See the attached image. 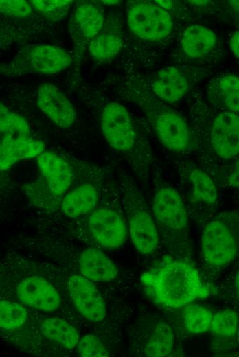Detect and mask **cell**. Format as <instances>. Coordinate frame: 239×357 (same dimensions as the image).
<instances>
[{
    "mask_svg": "<svg viewBox=\"0 0 239 357\" xmlns=\"http://www.w3.org/2000/svg\"><path fill=\"white\" fill-rule=\"evenodd\" d=\"M140 280L153 303L170 308L183 307L214 293V288L203 281L194 266L170 257L145 271Z\"/></svg>",
    "mask_w": 239,
    "mask_h": 357,
    "instance_id": "6da1fadb",
    "label": "cell"
},
{
    "mask_svg": "<svg viewBox=\"0 0 239 357\" xmlns=\"http://www.w3.org/2000/svg\"><path fill=\"white\" fill-rule=\"evenodd\" d=\"M155 222L168 235L185 238L189 220L180 194L165 182L157 183L152 203Z\"/></svg>",
    "mask_w": 239,
    "mask_h": 357,
    "instance_id": "7a4b0ae2",
    "label": "cell"
},
{
    "mask_svg": "<svg viewBox=\"0 0 239 357\" xmlns=\"http://www.w3.org/2000/svg\"><path fill=\"white\" fill-rule=\"evenodd\" d=\"M34 139L27 120L0 103V170L12 167Z\"/></svg>",
    "mask_w": 239,
    "mask_h": 357,
    "instance_id": "3957f363",
    "label": "cell"
},
{
    "mask_svg": "<svg viewBox=\"0 0 239 357\" xmlns=\"http://www.w3.org/2000/svg\"><path fill=\"white\" fill-rule=\"evenodd\" d=\"M137 189L135 187L130 186L125 194L129 232L137 251L143 255H149L158 246L159 235L153 218Z\"/></svg>",
    "mask_w": 239,
    "mask_h": 357,
    "instance_id": "277c9868",
    "label": "cell"
},
{
    "mask_svg": "<svg viewBox=\"0 0 239 357\" xmlns=\"http://www.w3.org/2000/svg\"><path fill=\"white\" fill-rule=\"evenodd\" d=\"M201 244L205 261L213 266L227 265L236 255L235 231L224 218H216L206 225L201 236Z\"/></svg>",
    "mask_w": 239,
    "mask_h": 357,
    "instance_id": "5b68a950",
    "label": "cell"
},
{
    "mask_svg": "<svg viewBox=\"0 0 239 357\" xmlns=\"http://www.w3.org/2000/svg\"><path fill=\"white\" fill-rule=\"evenodd\" d=\"M127 19L133 33L146 41L163 39L170 33L173 25L164 9L146 2L135 3L129 8Z\"/></svg>",
    "mask_w": 239,
    "mask_h": 357,
    "instance_id": "8992f818",
    "label": "cell"
},
{
    "mask_svg": "<svg viewBox=\"0 0 239 357\" xmlns=\"http://www.w3.org/2000/svg\"><path fill=\"white\" fill-rule=\"evenodd\" d=\"M72 60L62 48L52 45L29 47L14 59L16 69L22 72L54 74L67 68Z\"/></svg>",
    "mask_w": 239,
    "mask_h": 357,
    "instance_id": "52a82bcc",
    "label": "cell"
},
{
    "mask_svg": "<svg viewBox=\"0 0 239 357\" xmlns=\"http://www.w3.org/2000/svg\"><path fill=\"white\" fill-rule=\"evenodd\" d=\"M102 131L109 144L115 150L127 151L135 143V132L126 108L111 102L104 108L102 114Z\"/></svg>",
    "mask_w": 239,
    "mask_h": 357,
    "instance_id": "ba28073f",
    "label": "cell"
},
{
    "mask_svg": "<svg viewBox=\"0 0 239 357\" xmlns=\"http://www.w3.org/2000/svg\"><path fill=\"white\" fill-rule=\"evenodd\" d=\"M67 288L75 307L85 319L93 323L104 319L106 303L91 280L82 275H73L67 281Z\"/></svg>",
    "mask_w": 239,
    "mask_h": 357,
    "instance_id": "9c48e42d",
    "label": "cell"
},
{
    "mask_svg": "<svg viewBox=\"0 0 239 357\" xmlns=\"http://www.w3.org/2000/svg\"><path fill=\"white\" fill-rule=\"evenodd\" d=\"M88 226L93 239L105 248L117 249L125 242L126 226L124 220L112 209L101 207L92 211Z\"/></svg>",
    "mask_w": 239,
    "mask_h": 357,
    "instance_id": "30bf717a",
    "label": "cell"
},
{
    "mask_svg": "<svg viewBox=\"0 0 239 357\" xmlns=\"http://www.w3.org/2000/svg\"><path fill=\"white\" fill-rule=\"evenodd\" d=\"M16 295L22 304L47 312L56 310L61 303L55 287L38 275L27 277L19 281Z\"/></svg>",
    "mask_w": 239,
    "mask_h": 357,
    "instance_id": "8fae6325",
    "label": "cell"
},
{
    "mask_svg": "<svg viewBox=\"0 0 239 357\" xmlns=\"http://www.w3.org/2000/svg\"><path fill=\"white\" fill-rule=\"evenodd\" d=\"M37 105L49 119L61 128H70L75 122L76 113L73 105L53 84L40 85L37 92Z\"/></svg>",
    "mask_w": 239,
    "mask_h": 357,
    "instance_id": "7c38bea8",
    "label": "cell"
},
{
    "mask_svg": "<svg viewBox=\"0 0 239 357\" xmlns=\"http://www.w3.org/2000/svg\"><path fill=\"white\" fill-rule=\"evenodd\" d=\"M155 132L161 143L172 151L185 150L189 145L190 133L183 118L177 113L163 110L153 116Z\"/></svg>",
    "mask_w": 239,
    "mask_h": 357,
    "instance_id": "4fadbf2b",
    "label": "cell"
},
{
    "mask_svg": "<svg viewBox=\"0 0 239 357\" xmlns=\"http://www.w3.org/2000/svg\"><path fill=\"white\" fill-rule=\"evenodd\" d=\"M211 143L216 153L225 159L239 152V117L230 111L218 114L211 130Z\"/></svg>",
    "mask_w": 239,
    "mask_h": 357,
    "instance_id": "5bb4252c",
    "label": "cell"
},
{
    "mask_svg": "<svg viewBox=\"0 0 239 357\" xmlns=\"http://www.w3.org/2000/svg\"><path fill=\"white\" fill-rule=\"evenodd\" d=\"M37 163L51 192L58 197L62 196L73 182L67 162L54 152L43 151L38 156Z\"/></svg>",
    "mask_w": 239,
    "mask_h": 357,
    "instance_id": "9a60e30c",
    "label": "cell"
},
{
    "mask_svg": "<svg viewBox=\"0 0 239 357\" xmlns=\"http://www.w3.org/2000/svg\"><path fill=\"white\" fill-rule=\"evenodd\" d=\"M78 263L81 275L91 281H110L118 273L114 262L97 248L84 249L79 256Z\"/></svg>",
    "mask_w": 239,
    "mask_h": 357,
    "instance_id": "2e32d148",
    "label": "cell"
},
{
    "mask_svg": "<svg viewBox=\"0 0 239 357\" xmlns=\"http://www.w3.org/2000/svg\"><path fill=\"white\" fill-rule=\"evenodd\" d=\"M152 89L157 96L168 102L179 101L188 90V83L185 75L177 68L168 67L161 69L157 73Z\"/></svg>",
    "mask_w": 239,
    "mask_h": 357,
    "instance_id": "e0dca14e",
    "label": "cell"
},
{
    "mask_svg": "<svg viewBox=\"0 0 239 357\" xmlns=\"http://www.w3.org/2000/svg\"><path fill=\"white\" fill-rule=\"evenodd\" d=\"M98 199L96 187L91 183H84L65 196L61 208L67 216L76 218L93 211Z\"/></svg>",
    "mask_w": 239,
    "mask_h": 357,
    "instance_id": "ac0fdd59",
    "label": "cell"
},
{
    "mask_svg": "<svg viewBox=\"0 0 239 357\" xmlns=\"http://www.w3.org/2000/svg\"><path fill=\"white\" fill-rule=\"evenodd\" d=\"M216 43L214 32L199 25L188 27L181 39L183 51L191 58H198L207 54L214 47Z\"/></svg>",
    "mask_w": 239,
    "mask_h": 357,
    "instance_id": "d6986e66",
    "label": "cell"
},
{
    "mask_svg": "<svg viewBox=\"0 0 239 357\" xmlns=\"http://www.w3.org/2000/svg\"><path fill=\"white\" fill-rule=\"evenodd\" d=\"M39 327L46 338L68 349H73L79 341L77 330L62 319L47 318Z\"/></svg>",
    "mask_w": 239,
    "mask_h": 357,
    "instance_id": "ffe728a7",
    "label": "cell"
},
{
    "mask_svg": "<svg viewBox=\"0 0 239 357\" xmlns=\"http://www.w3.org/2000/svg\"><path fill=\"white\" fill-rule=\"evenodd\" d=\"M74 21L78 31L82 36L87 38H93L101 30L104 23V17L96 6L83 3L75 11Z\"/></svg>",
    "mask_w": 239,
    "mask_h": 357,
    "instance_id": "44dd1931",
    "label": "cell"
},
{
    "mask_svg": "<svg viewBox=\"0 0 239 357\" xmlns=\"http://www.w3.org/2000/svg\"><path fill=\"white\" fill-rule=\"evenodd\" d=\"M174 335L171 327L163 322L157 324L147 341L144 353L150 357H163L172 350Z\"/></svg>",
    "mask_w": 239,
    "mask_h": 357,
    "instance_id": "7402d4cb",
    "label": "cell"
},
{
    "mask_svg": "<svg viewBox=\"0 0 239 357\" xmlns=\"http://www.w3.org/2000/svg\"><path fill=\"white\" fill-rule=\"evenodd\" d=\"M183 321L187 331L192 334H201L210 331L212 312L200 305L187 304L183 306Z\"/></svg>",
    "mask_w": 239,
    "mask_h": 357,
    "instance_id": "603a6c76",
    "label": "cell"
},
{
    "mask_svg": "<svg viewBox=\"0 0 239 357\" xmlns=\"http://www.w3.org/2000/svg\"><path fill=\"white\" fill-rule=\"evenodd\" d=\"M189 178L192 184V196L195 200L208 205H213L217 201L216 186L207 173L194 168L190 172Z\"/></svg>",
    "mask_w": 239,
    "mask_h": 357,
    "instance_id": "cb8c5ba5",
    "label": "cell"
},
{
    "mask_svg": "<svg viewBox=\"0 0 239 357\" xmlns=\"http://www.w3.org/2000/svg\"><path fill=\"white\" fill-rule=\"evenodd\" d=\"M122 47V41L113 33H102L93 37L89 43V51L94 58L106 60L119 53Z\"/></svg>",
    "mask_w": 239,
    "mask_h": 357,
    "instance_id": "d4e9b609",
    "label": "cell"
},
{
    "mask_svg": "<svg viewBox=\"0 0 239 357\" xmlns=\"http://www.w3.org/2000/svg\"><path fill=\"white\" fill-rule=\"evenodd\" d=\"M28 318V312L21 303L0 300V330L14 331L22 327Z\"/></svg>",
    "mask_w": 239,
    "mask_h": 357,
    "instance_id": "484cf974",
    "label": "cell"
},
{
    "mask_svg": "<svg viewBox=\"0 0 239 357\" xmlns=\"http://www.w3.org/2000/svg\"><path fill=\"white\" fill-rule=\"evenodd\" d=\"M238 325V314L232 310H224L213 314L210 331L223 337H233Z\"/></svg>",
    "mask_w": 239,
    "mask_h": 357,
    "instance_id": "4316f807",
    "label": "cell"
},
{
    "mask_svg": "<svg viewBox=\"0 0 239 357\" xmlns=\"http://www.w3.org/2000/svg\"><path fill=\"white\" fill-rule=\"evenodd\" d=\"M72 1L69 0H33L32 6L45 18L54 21L63 20L67 15Z\"/></svg>",
    "mask_w": 239,
    "mask_h": 357,
    "instance_id": "83f0119b",
    "label": "cell"
},
{
    "mask_svg": "<svg viewBox=\"0 0 239 357\" xmlns=\"http://www.w3.org/2000/svg\"><path fill=\"white\" fill-rule=\"evenodd\" d=\"M220 88L224 102L230 112L239 110V79L234 75L223 76L220 81Z\"/></svg>",
    "mask_w": 239,
    "mask_h": 357,
    "instance_id": "f1b7e54d",
    "label": "cell"
},
{
    "mask_svg": "<svg viewBox=\"0 0 239 357\" xmlns=\"http://www.w3.org/2000/svg\"><path fill=\"white\" fill-rule=\"evenodd\" d=\"M77 346L78 354L82 357H107L109 355L99 338L93 334L84 336Z\"/></svg>",
    "mask_w": 239,
    "mask_h": 357,
    "instance_id": "f546056e",
    "label": "cell"
},
{
    "mask_svg": "<svg viewBox=\"0 0 239 357\" xmlns=\"http://www.w3.org/2000/svg\"><path fill=\"white\" fill-rule=\"evenodd\" d=\"M32 11L30 3L23 0H0V12L16 18H24Z\"/></svg>",
    "mask_w": 239,
    "mask_h": 357,
    "instance_id": "4dcf8cb0",
    "label": "cell"
},
{
    "mask_svg": "<svg viewBox=\"0 0 239 357\" xmlns=\"http://www.w3.org/2000/svg\"><path fill=\"white\" fill-rule=\"evenodd\" d=\"M229 46L236 58L239 57V32L236 31L231 37Z\"/></svg>",
    "mask_w": 239,
    "mask_h": 357,
    "instance_id": "1f68e13d",
    "label": "cell"
},
{
    "mask_svg": "<svg viewBox=\"0 0 239 357\" xmlns=\"http://www.w3.org/2000/svg\"><path fill=\"white\" fill-rule=\"evenodd\" d=\"M229 183L231 186L235 187H238V166L230 176Z\"/></svg>",
    "mask_w": 239,
    "mask_h": 357,
    "instance_id": "d6a6232c",
    "label": "cell"
},
{
    "mask_svg": "<svg viewBox=\"0 0 239 357\" xmlns=\"http://www.w3.org/2000/svg\"><path fill=\"white\" fill-rule=\"evenodd\" d=\"M155 1L157 3L158 5H159V6H161V8H166V9H170L172 6V1L156 0Z\"/></svg>",
    "mask_w": 239,
    "mask_h": 357,
    "instance_id": "836d02e7",
    "label": "cell"
},
{
    "mask_svg": "<svg viewBox=\"0 0 239 357\" xmlns=\"http://www.w3.org/2000/svg\"><path fill=\"white\" fill-rule=\"evenodd\" d=\"M190 2H192L193 4H196L198 5H202L205 4L208 1H190Z\"/></svg>",
    "mask_w": 239,
    "mask_h": 357,
    "instance_id": "e575fe53",
    "label": "cell"
},
{
    "mask_svg": "<svg viewBox=\"0 0 239 357\" xmlns=\"http://www.w3.org/2000/svg\"><path fill=\"white\" fill-rule=\"evenodd\" d=\"M235 284L236 288L237 289V294H238V273H237V276L235 278Z\"/></svg>",
    "mask_w": 239,
    "mask_h": 357,
    "instance_id": "d590c367",
    "label": "cell"
},
{
    "mask_svg": "<svg viewBox=\"0 0 239 357\" xmlns=\"http://www.w3.org/2000/svg\"><path fill=\"white\" fill-rule=\"evenodd\" d=\"M105 2H108L107 3L109 4H114L117 2V1H105Z\"/></svg>",
    "mask_w": 239,
    "mask_h": 357,
    "instance_id": "8d00e7d4",
    "label": "cell"
}]
</instances>
